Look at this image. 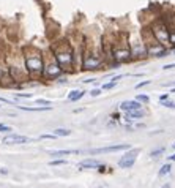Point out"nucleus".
Here are the masks:
<instances>
[{"instance_id":"2eb2a0df","label":"nucleus","mask_w":175,"mask_h":188,"mask_svg":"<svg viewBox=\"0 0 175 188\" xmlns=\"http://www.w3.org/2000/svg\"><path fill=\"white\" fill-rule=\"evenodd\" d=\"M52 134H55V136H70L71 134V130H66V128H57V130H54Z\"/></svg>"},{"instance_id":"9d476101","label":"nucleus","mask_w":175,"mask_h":188,"mask_svg":"<svg viewBox=\"0 0 175 188\" xmlns=\"http://www.w3.org/2000/svg\"><path fill=\"white\" fill-rule=\"evenodd\" d=\"M100 165L101 163L96 160H84L77 165V168L79 169H96V168H100Z\"/></svg>"},{"instance_id":"20e7f679","label":"nucleus","mask_w":175,"mask_h":188,"mask_svg":"<svg viewBox=\"0 0 175 188\" xmlns=\"http://www.w3.org/2000/svg\"><path fill=\"white\" fill-rule=\"evenodd\" d=\"M41 74L46 77V79H59V76L63 74V70L59 66V63L55 62V59H54V62L51 63H43V71Z\"/></svg>"},{"instance_id":"39448f33","label":"nucleus","mask_w":175,"mask_h":188,"mask_svg":"<svg viewBox=\"0 0 175 188\" xmlns=\"http://www.w3.org/2000/svg\"><path fill=\"white\" fill-rule=\"evenodd\" d=\"M139 152H140V149H134V150H129L128 153H125L118 160V166L120 168H131L134 163H136V158H137Z\"/></svg>"},{"instance_id":"f3484780","label":"nucleus","mask_w":175,"mask_h":188,"mask_svg":"<svg viewBox=\"0 0 175 188\" xmlns=\"http://www.w3.org/2000/svg\"><path fill=\"white\" fill-rule=\"evenodd\" d=\"M161 106L164 107H170V109H175V101H169V100H164V101H159Z\"/></svg>"},{"instance_id":"2f4dec72","label":"nucleus","mask_w":175,"mask_h":188,"mask_svg":"<svg viewBox=\"0 0 175 188\" xmlns=\"http://www.w3.org/2000/svg\"><path fill=\"white\" fill-rule=\"evenodd\" d=\"M172 147H173V149H175V144H173V145H172Z\"/></svg>"},{"instance_id":"a878e982","label":"nucleus","mask_w":175,"mask_h":188,"mask_svg":"<svg viewBox=\"0 0 175 188\" xmlns=\"http://www.w3.org/2000/svg\"><path fill=\"white\" fill-rule=\"evenodd\" d=\"M35 103H36V104H43V106H46V104H51V101H49V100H36Z\"/></svg>"},{"instance_id":"b1692460","label":"nucleus","mask_w":175,"mask_h":188,"mask_svg":"<svg viewBox=\"0 0 175 188\" xmlns=\"http://www.w3.org/2000/svg\"><path fill=\"white\" fill-rule=\"evenodd\" d=\"M90 95H92V97H100V95H101V89H93V90L90 92Z\"/></svg>"},{"instance_id":"7ed1b4c3","label":"nucleus","mask_w":175,"mask_h":188,"mask_svg":"<svg viewBox=\"0 0 175 188\" xmlns=\"http://www.w3.org/2000/svg\"><path fill=\"white\" fill-rule=\"evenodd\" d=\"M150 30L153 33V36L156 38V41L161 43V44H169V30H167V27L164 25V22L161 21V18L150 27Z\"/></svg>"},{"instance_id":"aec40b11","label":"nucleus","mask_w":175,"mask_h":188,"mask_svg":"<svg viewBox=\"0 0 175 188\" xmlns=\"http://www.w3.org/2000/svg\"><path fill=\"white\" fill-rule=\"evenodd\" d=\"M115 84H117V82H114V81H111V82H106V84L101 87V90H111V89L115 87Z\"/></svg>"},{"instance_id":"393cba45","label":"nucleus","mask_w":175,"mask_h":188,"mask_svg":"<svg viewBox=\"0 0 175 188\" xmlns=\"http://www.w3.org/2000/svg\"><path fill=\"white\" fill-rule=\"evenodd\" d=\"M52 138H57L55 134H41L39 136V139H52Z\"/></svg>"},{"instance_id":"0eeeda50","label":"nucleus","mask_w":175,"mask_h":188,"mask_svg":"<svg viewBox=\"0 0 175 188\" xmlns=\"http://www.w3.org/2000/svg\"><path fill=\"white\" fill-rule=\"evenodd\" d=\"M2 142L3 144H29V142H33V139L27 138V136H22V134H11V133H8V136H5Z\"/></svg>"},{"instance_id":"4be33fe9","label":"nucleus","mask_w":175,"mask_h":188,"mask_svg":"<svg viewBox=\"0 0 175 188\" xmlns=\"http://www.w3.org/2000/svg\"><path fill=\"white\" fill-rule=\"evenodd\" d=\"M11 127H6V125H2L0 123V133H11Z\"/></svg>"},{"instance_id":"412c9836","label":"nucleus","mask_w":175,"mask_h":188,"mask_svg":"<svg viewBox=\"0 0 175 188\" xmlns=\"http://www.w3.org/2000/svg\"><path fill=\"white\" fill-rule=\"evenodd\" d=\"M136 100H137V101H142V103H149V101H150V97H149V95H137Z\"/></svg>"},{"instance_id":"7c9ffc66","label":"nucleus","mask_w":175,"mask_h":188,"mask_svg":"<svg viewBox=\"0 0 175 188\" xmlns=\"http://www.w3.org/2000/svg\"><path fill=\"white\" fill-rule=\"evenodd\" d=\"M163 188H170V185H169V183H167V185H164V186H163Z\"/></svg>"},{"instance_id":"c85d7f7f","label":"nucleus","mask_w":175,"mask_h":188,"mask_svg":"<svg viewBox=\"0 0 175 188\" xmlns=\"http://www.w3.org/2000/svg\"><path fill=\"white\" fill-rule=\"evenodd\" d=\"M164 100H169V95H167V93H166V95H161V97H159V101H164Z\"/></svg>"},{"instance_id":"f257e3e1","label":"nucleus","mask_w":175,"mask_h":188,"mask_svg":"<svg viewBox=\"0 0 175 188\" xmlns=\"http://www.w3.org/2000/svg\"><path fill=\"white\" fill-rule=\"evenodd\" d=\"M52 54H54V59L59 63V66L63 70V71H68L73 68V48L66 43V41H62L59 44V49L54 48L52 49Z\"/></svg>"},{"instance_id":"a211bd4d","label":"nucleus","mask_w":175,"mask_h":188,"mask_svg":"<svg viewBox=\"0 0 175 188\" xmlns=\"http://www.w3.org/2000/svg\"><path fill=\"white\" fill-rule=\"evenodd\" d=\"M164 152H166V149H164V147H161V149H158V150H153V152L150 153V157H152V158H156V157H161Z\"/></svg>"},{"instance_id":"9b49d317","label":"nucleus","mask_w":175,"mask_h":188,"mask_svg":"<svg viewBox=\"0 0 175 188\" xmlns=\"http://www.w3.org/2000/svg\"><path fill=\"white\" fill-rule=\"evenodd\" d=\"M85 95V90H73V92H70L68 93V100H71V101H77V100H80Z\"/></svg>"},{"instance_id":"4468645a","label":"nucleus","mask_w":175,"mask_h":188,"mask_svg":"<svg viewBox=\"0 0 175 188\" xmlns=\"http://www.w3.org/2000/svg\"><path fill=\"white\" fill-rule=\"evenodd\" d=\"M144 117V111L142 109H134V111H128L126 112V119H142Z\"/></svg>"},{"instance_id":"6ab92c4d","label":"nucleus","mask_w":175,"mask_h":188,"mask_svg":"<svg viewBox=\"0 0 175 188\" xmlns=\"http://www.w3.org/2000/svg\"><path fill=\"white\" fill-rule=\"evenodd\" d=\"M66 163H68L66 160H60V158H57V160L51 161V166H62V165H66Z\"/></svg>"},{"instance_id":"6e6552de","label":"nucleus","mask_w":175,"mask_h":188,"mask_svg":"<svg viewBox=\"0 0 175 188\" xmlns=\"http://www.w3.org/2000/svg\"><path fill=\"white\" fill-rule=\"evenodd\" d=\"M129 149L128 144H118V145H111V147H103V149H93L90 150L92 153H107V152H120V150H126Z\"/></svg>"},{"instance_id":"dca6fc26","label":"nucleus","mask_w":175,"mask_h":188,"mask_svg":"<svg viewBox=\"0 0 175 188\" xmlns=\"http://www.w3.org/2000/svg\"><path fill=\"white\" fill-rule=\"evenodd\" d=\"M170 171H172V166H170V165L167 163V165H164L163 168L159 169V172H158V176H159V177H163V176H167V174H169Z\"/></svg>"},{"instance_id":"cd10ccee","label":"nucleus","mask_w":175,"mask_h":188,"mask_svg":"<svg viewBox=\"0 0 175 188\" xmlns=\"http://www.w3.org/2000/svg\"><path fill=\"white\" fill-rule=\"evenodd\" d=\"M172 68H175V63H169V65L163 66V70H172Z\"/></svg>"},{"instance_id":"bb28decb","label":"nucleus","mask_w":175,"mask_h":188,"mask_svg":"<svg viewBox=\"0 0 175 188\" xmlns=\"http://www.w3.org/2000/svg\"><path fill=\"white\" fill-rule=\"evenodd\" d=\"M147 84H150V81L147 79V81H142V82H139L137 86H136V89H140V87H144V86H147Z\"/></svg>"},{"instance_id":"f8f14e48","label":"nucleus","mask_w":175,"mask_h":188,"mask_svg":"<svg viewBox=\"0 0 175 188\" xmlns=\"http://www.w3.org/2000/svg\"><path fill=\"white\" fill-rule=\"evenodd\" d=\"M21 111H29V112H41V111H49L51 106H41V107H25V106H18Z\"/></svg>"},{"instance_id":"ddd939ff","label":"nucleus","mask_w":175,"mask_h":188,"mask_svg":"<svg viewBox=\"0 0 175 188\" xmlns=\"http://www.w3.org/2000/svg\"><path fill=\"white\" fill-rule=\"evenodd\" d=\"M73 153H79V150H55V152H52V153H51V157H54V158H60V157L73 155Z\"/></svg>"},{"instance_id":"1a4fd4ad","label":"nucleus","mask_w":175,"mask_h":188,"mask_svg":"<svg viewBox=\"0 0 175 188\" xmlns=\"http://www.w3.org/2000/svg\"><path fill=\"white\" fill-rule=\"evenodd\" d=\"M140 107H142V104H140V101H137V100H129V101L120 103V111H125V112L134 111V109H140Z\"/></svg>"},{"instance_id":"c756f323","label":"nucleus","mask_w":175,"mask_h":188,"mask_svg":"<svg viewBox=\"0 0 175 188\" xmlns=\"http://www.w3.org/2000/svg\"><path fill=\"white\" fill-rule=\"evenodd\" d=\"M169 160H170V161H175V153H173V155H170V157H169Z\"/></svg>"},{"instance_id":"5701e85b","label":"nucleus","mask_w":175,"mask_h":188,"mask_svg":"<svg viewBox=\"0 0 175 188\" xmlns=\"http://www.w3.org/2000/svg\"><path fill=\"white\" fill-rule=\"evenodd\" d=\"M32 93H16V98H32Z\"/></svg>"},{"instance_id":"423d86ee","label":"nucleus","mask_w":175,"mask_h":188,"mask_svg":"<svg viewBox=\"0 0 175 188\" xmlns=\"http://www.w3.org/2000/svg\"><path fill=\"white\" fill-rule=\"evenodd\" d=\"M84 68L85 70H96L100 68V65H101V60L98 56H95V54H92V52H87L85 54V57H84Z\"/></svg>"},{"instance_id":"f03ea898","label":"nucleus","mask_w":175,"mask_h":188,"mask_svg":"<svg viewBox=\"0 0 175 188\" xmlns=\"http://www.w3.org/2000/svg\"><path fill=\"white\" fill-rule=\"evenodd\" d=\"M24 60H25V66L32 74H38L43 71V57L36 49H33V52H25L24 54Z\"/></svg>"}]
</instances>
